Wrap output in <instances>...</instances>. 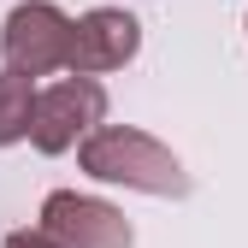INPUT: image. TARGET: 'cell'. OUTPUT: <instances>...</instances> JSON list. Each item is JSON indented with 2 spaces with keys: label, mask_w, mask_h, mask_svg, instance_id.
I'll return each mask as SVG.
<instances>
[{
  "label": "cell",
  "mask_w": 248,
  "mask_h": 248,
  "mask_svg": "<svg viewBox=\"0 0 248 248\" xmlns=\"http://www.w3.org/2000/svg\"><path fill=\"white\" fill-rule=\"evenodd\" d=\"M77 166L95 183H112V189H136V195H160V201H183L189 195L183 160L160 136L136 130V124H101V130L77 148Z\"/></svg>",
  "instance_id": "6da1fadb"
},
{
  "label": "cell",
  "mask_w": 248,
  "mask_h": 248,
  "mask_svg": "<svg viewBox=\"0 0 248 248\" xmlns=\"http://www.w3.org/2000/svg\"><path fill=\"white\" fill-rule=\"evenodd\" d=\"M136 53H142V24H136V12H124V6H95V12L77 18L71 71L107 77V71H124Z\"/></svg>",
  "instance_id": "5b68a950"
},
{
  "label": "cell",
  "mask_w": 248,
  "mask_h": 248,
  "mask_svg": "<svg viewBox=\"0 0 248 248\" xmlns=\"http://www.w3.org/2000/svg\"><path fill=\"white\" fill-rule=\"evenodd\" d=\"M242 30H248V18H242Z\"/></svg>",
  "instance_id": "ba28073f"
},
{
  "label": "cell",
  "mask_w": 248,
  "mask_h": 248,
  "mask_svg": "<svg viewBox=\"0 0 248 248\" xmlns=\"http://www.w3.org/2000/svg\"><path fill=\"white\" fill-rule=\"evenodd\" d=\"M0 248H59V242H53L42 225H36V231H30V225H18V231H6V236H0Z\"/></svg>",
  "instance_id": "52a82bcc"
},
{
  "label": "cell",
  "mask_w": 248,
  "mask_h": 248,
  "mask_svg": "<svg viewBox=\"0 0 248 248\" xmlns=\"http://www.w3.org/2000/svg\"><path fill=\"white\" fill-rule=\"evenodd\" d=\"M71 36H77V18H65L53 0H24L0 24V59L30 77L71 71Z\"/></svg>",
  "instance_id": "7a4b0ae2"
},
{
  "label": "cell",
  "mask_w": 248,
  "mask_h": 248,
  "mask_svg": "<svg viewBox=\"0 0 248 248\" xmlns=\"http://www.w3.org/2000/svg\"><path fill=\"white\" fill-rule=\"evenodd\" d=\"M107 124V89L95 77H59L53 89H42L36 95V124H30V142H36V154H71L83 148L89 136H95Z\"/></svg>",
  "instance_id": "3957f363"
},
{
  "label": "cell",
  "mask_w": 248,
  "mask_h": 248,
  "mask_svg": "<svg viewBox=\"0 0 248 248\" xmlns=\"http://www.w3.org/2000/svg\"><path fill=\"white\" fill-rule=\"evenodd\" d=\"M36 77L30 71H12L0 65V148L12 142H30V124H36Z\"/></svg>",
  "instance_id": "8992f818"
},
{
  "label": "cell",
  "mask_w": 248,
  "mask_h": 248,
  "mask_svg": "<svg viewBox=\"0 0 248 248\" xmlns=\"http://www.w3.org/2000/svg\"><path fill=\"white\" fill-rule=\"evenodd\" d=\"M42 231L59 242V248H130L136 231L130 219L101 201V195H77V189H53L42 201Z\"/></svg>",
  "instance_id": "277c9868"
}]
</instances>
